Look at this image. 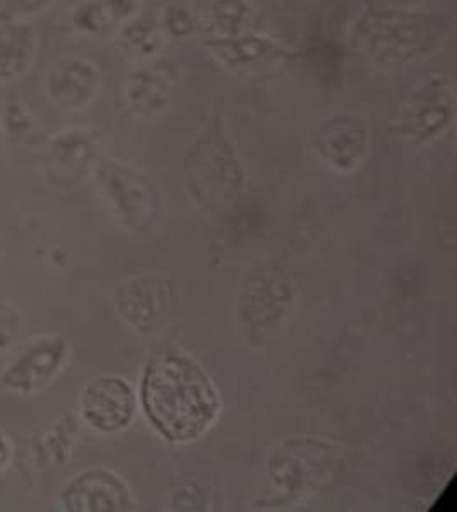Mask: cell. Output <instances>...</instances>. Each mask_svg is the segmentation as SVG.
Masks as SVG:
<instances>
[{
	"instance_id": "1",
	"label": "cell",
	"mask_w": 457,
	"mask_h": 512,
	"mask_svg": "<svg viewBox=\"0 0 457 512\" xmlns=\"http://www.w3.org/2000/svg\"><path fill=\"white\" fill-rule=\"evenodd\" d=\"M141 403L149 425L173 444H189L208 434L223 408L208 370L175 346H161L149 355L141 379Z\"/></svg>"
},
{
	"instance_id": "13",
	"label": "cell",
	"mask_w": 457,
	"mask_h": 512,
	"mask_svg": "<svg viewBox=\"0 0 457 512\" xmlns=\"http://www.w3.org/2000/svg\"><path fill=\"white\" fill-rule=\"evenodd\" d=\"M136 410V393L122 377H96L86 384L79 398V411L84 423L101 434L129 429Z\"/></svg>"
},
{
	"instance_id": "25",
	"label": "cell",
	"mask_w": 457,
	"mask_h": 512,
	"mask_svg": "<svg viewBox=\"0 0 457 512\" xmlns=\"http://www.w3.org/2000/svg\"><path fill=\"white\" fill-rule=\"evenodd\" d=\"M18 333V316L9 309H0V352L11 345Z\"/></svg>"
},
{
	"instance_id": "17",
	"label": "cell",
	"mask_w": 457,
	"mask_h": 512,
	"mask_svg": "<svg viewBox=\"0 0 457 512\" xmlns=\"http://www.w3.org/2000/svg\"><path fill=\"white\" fill-rule=\"evenodd\" d=\"M38 54V33L26 19H0V84H14L30 74Z\"/></svg>"
},
{
	"instance_id": "4",
	"label": "cell",
	"mask_w": 457,
	"mask_h": 512,
	"mask_svg": "<svg viewBox=\"0 0 457 512\" xmlns=\"http://www.w3.org/2000/svg\"><path fill=\"white\" fill-rule=\"evenodd\" d=\"M338 447L324 439L295 437L269 456L259 506L285 507L305 501L333 477Z\"/></svg>"
},
{
	"instance_id": "21",
	"label": "cell",
	"mask_w": 457,
	"mask_h": 512,
	"mask_svg": "<svg viewBox=\"0 0 457 512\" xmlns=\"http://www.w3.org/2000/svg\"><path fill=\"white\" fill-rule=\"evenodd\" d=\"M71 449V422L66 420H57L52 427L42 432L33 444L36 463L48 468H59L71 456Z\"/></svg>"
},
{
	"instance_id": "23",
	"label": "cell",
	"mask_w": 457,
	"mask_h": 512,
	"mask_svg": "<svg viewBox=\"0 0 457 512\" xmlns=\"http://www.w3.org/2000/svg\"><path fill=\"white\" fill-rule=\"evenodd\" d=\"M35 124L30 108L26 107L21 96L18 93L7 96L0 107V127L4 129L6 136L11 139H23L24 136H30Z\"/></svg>"
},
{
	"instance_id": "7",
	"label": "cell",
	"mask_w": 457,
	"mask_h": 512,
	"mask_svg": "<svg viewBox=\"0 0 457 512\" xmlns=\"http://www.w3.org/2000/svg\"><path fill=\"white\" fill-rule=\"evenodd\" d=\"M295 298L290 274L279 264H259L245 274L238 292V321L250 345L268 341L285 322Z\"/></svg>"
},
{
	"instance_id": "9",
	"label": "cell",
	"mask_w": 457,
	"mask_h": 512,
	"mask_svg": "<svg viewBox=\"0 0 457 512\" xmlns=\"http://www.w3.org/2000/svg\"><path fill=\"white\" fill-rule=\"evenodd\" d=\"M370 144L372 131L363 115H331L322 119L312 132L315 155L336 172L351 173L362 167Z\"/></svg>"
},
{
	"instance_id": "6",
	"label": "cell",
	"mask_w": 457,
	"mask_h": 512,
	"mask_svg": "<svg viewBox=\"0 0 457 512\" xmlns=\"http://www.w3.org/2000/svg\"><path fill=\"white\" fill-rule=\"evenodd\" d=\"M93 175L101 197L125 228L144 233L155 227L161 194L148 173L119 158H98Z\"/></svg>"
},
{
	"instance_id": "19",
	"label": "cell",
	"mask_w": 457,
	"mask_h": 512,
	"mask_svg": "<svg viewBox=\"0 0 457 512\" xmlns=\"http://www.w3.org/2000/svg\"><path fill=\"white\" fill-rule=\"evenodd\" d=\"M201 36H237L266 31L261 11L252 0H209L199 12Z\"/></svg>"
},
{
	"instance_id": "2",
	"label": "cell",
	"mask_w": 457,
	"mask_h": 512,
	"mask_svg": "<svg viewBox=\"0 0 457 512\" xmlns=\"http://www.w3.org/2000/svg\"><path fill=\"white\" fill-rule=\"evenodd\" d=\"M454 18L415 7H367L346 30L351 54L374 69L398 71L435 54L454 31Z\"/></svg>"
},
{
	"instance_id": "18",
	"label": "cell",
	"mask_w": 457,
	"mask_h": 512,
	"mask_svg": "<svg viewBox=\"0 0 457 512\" xmlns=\"http://www.w3.org/2000/svg\"><path fill=\"white\" fill-rule=\"evenodd\" d=\"M139 9L141 0H83L72 7L67 24L74 35L98 38L115 33Z\"/></svg>"
},
{
	"instance_id": "22",
	"label": "cell",
	"mask_w": 457,
	"mask_h": 512,
	"mask_svg": "<svg viewBox=\"0 0 457 512\" xmlns=\"http://www.w3.org/2000/svg\"><path fill=\"white\" fill-rule=\"evenodd\" d=\"M156 18L168 42H184L201 36L199 12L192 11L190 7L177 4L163 7Z\"/></svg>"
},
{
	"instance_id": "26",
	"label": "cell",
	"mask_w": 457,
	"mask_h": 512,
	"mask_svg": "<svg viewBox=\"0 0 457 512\" xmlns=\"http://www.w3.org/2000/svg\"><path fill=\"white\" fill-rule=\"evenodd\" d=\"M12 459V444L6 434L0 430V471L4 470Z\"/></svg>"
},
{
	"instance_id": "12",
	"label": "cell",
	"mask_w": 457,
	"mask_h": 512,
	"mask_svg": "<svg viewBox=\"0 0 457 512\" xmlns=\"http://www.w3.org/2000/svg\"><path fill=\"white\" fill-rule=\"evenodd\" d=\"M177 302L172 283L158 276H136L115 293L120 317L139 334H153L167 322Z\"/></svg>"
},
{
	"instance_id": "8",
	"label": "cell",
	"mask_w": 457,
	"mask_h": 512,
	"mask_svg": "<svg viewBox=\"0 0 457 512\" xmlns=\"http://www.w3.org/2000/svg\"><path fill=\"white\" fill-rule=\"evenodd\" d=\"M209 59L233 76H261L278 71L297 57V50L268 35L252 31L237 36H201Z\"/></svg>"
},
{
	"instance_id": "15",
	"label": "cell",
	"mask_w": 457,
	"mask_h": 512,
	"mask_svg": "<svg viewBox=\"0 0 457 512\" xmlns=\"http://www.w3.org/2000/svg\"><path fill=\"white\" fill-rule=\"evenodd\" d=\"M67 511L124 512L134 509L129 485L112 471L90 470L67 483L62 490Z\"/></svg>"
},
{
	"instance_id": "14",
	"label": "cell",
	"mask_w": 457,
	"mask_h": 512,
	"mask_svg": "<svg viewBox=\"0 0 457 512\" xmlns=\"http://www.w3.org/2000/svg\"><path fill=\"white\" fill-rule=\"evenodd\" d=\"M67 357L69 346L59 336L38 338L7 365L2 384L12 393H38L64 369Z\"/></svg>"
},
{
	"instance_id": "10",
	"label": "cell",
	"mask_w": 457,
	"mask_h": 512,
	"mask_svg": "<svg viewBox=\"0 0 457 512\" xmlns=\"http://www.w3.org/2000/svg\"><path fill=\"white\" fill-rule=\"evenodd\" d=\"M179 88V67L160 59L137 64L122 84V102L127 114L137 120L160 119L173 105Z\"/></svg>"
},
{
	"instance_id": "24",
	"label": "cell",
	"mask_w": 457,
	"mask_h": 512,
	"mask_svg": "<svg viewBox=\"0 0 457 512\" xmlns=\"http://www.w3.org/2000/svg\"><path fill=\"white\" fill-rule=\"evenodd\" d=\"M57 0H4L2 2V18L26 19L35 18L40 12L47 11L48 7Z\"/></svg>"
},
{
	"instance_id": "3",
	"label": "cell",
	"mask_w": 457,
	"mask_h": 512,
	"mask_svg": "<svg viewBox=\"0 0 457 512\" xmlns=\"http://www.w3.org/2000/svg\"><path fill=\"white\" fill-rule=\"evenodd\" d=\"M184 182L190 197L208 213L232 208L244 192V163L220 115L209 120L187 149Z\"/></svg>"
},
{
	"instance_id": "11",
	"label": "cell",
	"mask_w": 457,
	"mask_h": 512,
	"mask_svg": "<svg viewBox=\"0 0 457 512\" xmlns=\"http://www.w3.org/2000/svg\"><path fill=\"white\" fill-rule=\"evenodd\" d=\"M103 72L95 60L83 55H66L48 67L43 91L48 102L60 112H84L98 100Z\"/></svg>"
},
{
	"instance_id": "20",
	"label": "cell",
	"mask_w": 457,
	"mask_h": 512,
	"mask_svg": "<svg viewBox=\"0 0 457 512\" xmlns=\"http://www.w3.org/2000/svg\"><path fill=\"white\" fill-rule=\"evenodd\" d=\"M167 36L163 35L156 16L137 12L134 18L125 21L113 33V45L125 59L134 64H144L160 59L168 47Z\"/></svg>"
},
{
	"instance_id": "5",
	"label": "cell",
	"mask_w": 457,
	"mask_h": 512,
	"mask_svg": "<svg viewBox=\"0 0 457 512\" xmlns=\"http://www.w3.org/2000/svg\"><path fill=\"white\" fill-rule=\"evenodd\" d=\"M456 117V86L444 74H432L404 95L392 119V132L403 143L428 146L449 134Z\"/></svg>"
},
{
	"instance_id": "16",
	"label": "cell",
	"mask_w": 457,
	"mask_h": 512,
	"mask_svg": "<svg viewBox=\"0 0 457 512\" xmlns=\"http://www.w3.org/2000/svg\"><path fill=\"white\" fill-rule=\"evenodd\" d=\"M96 160V137L88 129L71 127L50 137L45 148L48 179L57 184H74L93 172Z\"/></svg>"
}]
</instances>
